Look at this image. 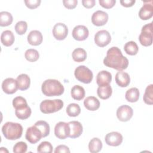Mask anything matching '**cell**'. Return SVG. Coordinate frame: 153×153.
I'll use <instances>...</instances> for the list:
<instances>
[{"label":"cell","instance_id":"83f0119b","mask_svg":"<svg viewBox=\"0 0 153 153\" xmlns=\"http://www.w3.org/2000/svg\"><path fill=\"white\" fill-rule=\"evenodd\" d=\"M139 91L136 87H133L127 90L125 95L126 99L130 102H136L139 100Z\"/></svg>","mask_w":153,"mask_h":153},{"label":"cell","instance_id":"cb8c5ba5","mask_svg":"<svg viewBox=\"0 0 153 153\" xmlns=\"http://www.w3.org/2000/svg\"><path fill=\"white\" fill-rule=\"evenodd\" d=\"M84 88L79 85H74L71 90V94L72 98L76 100H81L85 97Z\"/></svg>","mask_w":153,"mask_h":153},{"label":"cell","instance_id":"9c48e42d","mask_svg":"<svg viewBox=\"0 0 153 153\" xmlns=\"http://www.w3.org/2000/svg\"><path fill=\"white\" fill-rule=\"evenodd\" d=\"M111 41V36L108 31L101 30L98 31L94 35V42L100 47L108 45Z\"/></svg>","mask_w":153,"mask_h":153},{"label":"cell","instance_id":"8992f818","mask_svg":"<svg viewBox=\"0 0 153 153\" xmlns=\"http://www.w3.org/2000/svg\"><path fill=\"white\" fill-rule=\"evenodd\" d=\"M152 22L144 25L141 30V33L139 36V40L141 45L148 47L152 44Z\"/></svg>","mask_w":153,"mask_h":153},{"label":"cell","instance_id":"f1b7e54d","mask_svg":"<svg viewBox=\"0 0 153 153\" xmlns=\"http://www.w3.org/2000/svg\"><path fill=\"white\" fill-rule=\"evenodd\" d=\"M72 57L75 62H82L86 59L87 53L85 50L82 48H76L73 51Z\"/></svg>","mask_w":153,"mask_h":153},{"label":"cell","instance_id":"d4e9b609","mask_svg":"<svg viewBox=\"0 0 153 153\" xmlns=\"http://www.w3.org/2000/svg\"><path fill=\"white\" fill-rule=\"evenodd\" d=\"M112 93V89L110 85L99 87L97 90L98 96L102 99H107L111 97Z\"/></svg>","mask_w":153,"mask_h":153},{"label":"cell","instance_id":"484cf974","mask_svg":"<svg viewBox=\"0 0 153 153\" xmlns=\"http://www.w3.org/2000/svg\"><path fill=\"white\" fill-rule=\"evenodd\" d=\"M31 113V109L28 105L16 109L15 111L16 117L20 120H26L30 116Z\"/></svg>","mask_w":153,"mask_h":153},{"label":"cell","instance_id":"ac0fdd59","mask_svg":"<svg viewBox=\"0 0 153 153\" xmlns=\"http://www.w3.org/2000/svg\"><path fill=\"white\" fill-rule=\"evenodd\" d=\"M112 81V75L107 71H100L96 76V82L99 87L109 85Z\"/></svg>","mask_w":153,"mask_h":153},{"label":"cell","instance_id":"d6986e66","mask_svg":"<svg viewBox=\"0 0 153 153\" xmlns=\"http://www.w3.org/2000/svg\"><path fill=\"white\" fill-rule=\"evenodd\" d=\"M115 79L117 84L121 87H127L130 82V78L128 74L122 71L116 74Z\"/></svg>","mask_w":153,"mask_h":153},{"label":"cell","instance_id":"ffe728a7","mask_svg":"<svg viewBox=\"0 0 153 153\" xmlns=\"http://www.w3.org/2000/svg\"><path fill=\"white\" fill-rule=\"evenodd\" d=\"M27 42L34 46L40 45L42 42V35L41 32L37 30L30 31L27 35Z\"/></svg>","mask_w":153,"mask_h":153},{"label":"cell","instance_id":"836d02e7","mask_svg":"<svg viewBox=\"0 0 153 153\" xmlns=\"http://www.w3.org/2000/svg\"><path fill=\"white\" fill-rule=\"evenodd\" d=\"M34 125H35L41 130L43 137L48 136V134H50V126L46 121L43 120H39L36 121Z\"/></svg>","mask_w":153,"mask_h":153},{"label":"cell","instance_id":"4dcf8cb0","mask_svg":"<svg viewBox=\"0 0 153 153\" xmlns=\"http://www.w3.org/2000/svg\"><path fill=\"white\" fill-rule=\"evenodd\" d=\"M124 50L127 54L130 56H134L139 51V48L135 42L131 41L125 44L124 46Z\"/></svg>","mask_w":153,"mask_h":153},{"label":"cell","instance_id":"60d3db41","mask_svg":"<svg viewBox=\"0 0 153 153\" xmlns=\"http://www.w3.org/2000/svg\"><path fill=\"white\" fill-rule=\"evenodd\" d=\"M100 5L106 9L112 8L116 3L115 0H99Z\"/></svg>","mask_w":153,"mask_h":153},{"label":"cell","instance_id":"7c38bea8","mask_svg":"<svg viewBox=\"0 0 153 153\" xmlns=\"http://www.w3.org/2000/svg\"><path fill=\"white\" fill-rule=\"evenodd\" d=\"M68 33V29L66 25L63 23H56L53 29V35L57 40H63Z\"/></svg>","mask_w":153,"mask_h":153},{"label":"cell","instance_id":"e0dca14e","mask_svg":"<svg viewBox=\"0 0 153 153\" xmlns=\"http://www.w3.org/2000/svg\"><path fill=\"white\" fill-rule=\"evenodd\" d=\"M70 133L69 137L71 138H76L81 136L83 131V127L81 123L77 121H72L68 123Z\"/></svg>","mask_w":153,"mask_h":153},{"label":"cell","instance_id":"44dd1931","mask_svg":"<svg viewBox=\"0 0 153 153\" xmlns=\"http://www.w3.org/2000/svg\"><path fill=\"white\" fill-rule=\"evenodd\" d=\"M84 105L88 110L94 111L99 108L100 102L94 96H88L84 100Z\"/></svg>","mask_w":153,"mask_h":153},{"label":"cell","instance_id":"b9f144b4","mask_svg":"<svg viewBox=\"0 0 153 153\" xmlns=\"http://www.w3.org/2000/svg\"><path fill=\"white\" fill-rule=\"evenodd\" d=\"M63 4L64 6L68 9L75 8L78 4L77 0H63Z\"/></svg>","mask_w":153,"mask_h":153},{"label":"cell","instance_id":"ba28073f","mask_svg":"<svg viewBox=\"0 0 153 153\" xmlns=\"http://www.w3.org/2000/svg\"><path fill=\"white\" fill-rule=\"evenodd\" d=\"M143 5L139 12V17L143 20H146L151 19L153 16V1H143Z\"/></svg>","mask_w":153,"mask_h":153},{"label":"cell","instance_id":"5bb4252c","mask_svg":"<svg viewBox=\"0 0 153 153\" xmlns=\"http://www.w3.org/2000/svg\"><path fill=\"white\" fill-rule=\"evenodd\" d=\"M72 37L76 41H81L85 40L89 35V31L87 27L84 25L76 26L72 32Z\"/></svg>","mask_w":153,"mask_h":153},{"label":"cell","instance_id":"4fadbf2b","mask_svg":"<svg viewBox=\"0 0 153 153\" xmlns=\"http://www.w3.org/2000/svg\"><path fill=\"white\" fill-rule=\"evenodd\" d=\"M2 88L4 92L8 94H11L16 93L19 88L17 80L13 78H7L5 79L2 83Z\"/></svg>","mask_w":153,"mask_h":153},{"label":"cell","instance_id":"6da1fadb","mask_svg":"<svg viewBox=\"0 0 153 153\" xmlns=\"http://www.w3.org/2000/svg\"><path fill=\"white\" fill-rule=\"evenodd\" d=\"M103 64L107 67L121 71L128 67V60L123 55L119 48L112 47L107 51Z\"/></svg>","mask_w":153,"mask_h":153},{"label":"cell","instance_id":"4316f807","mask_svg":"<svg viewBox=\"0 0 153 153\" xmlns=\"http://www.w3.org/2000/svg\"><path fill=\"white\" fill-rule=\"evenodd\" d=\"M102 148V142L97 137L91 139L88 143V149L91 153H97L101 151Z\"/></svg>","mask_w":153,"mask_h":153},{"label":"cell","instance_id":"1f68e13d","mask_svg":"<svg viewBox=\"0 0 153 153\" xmlns=\"http://www.w3.org/2000/svg\"><path fill=\"white\" fill-rule=\"evenodd\" d=\"M143 99L146 104L152 105L153 103V85H148L145 89Z\"/></svg>","mask_w":153,"mask_h":153},{"label":"cell","instance_id":"d6a6232c","mask_svg":"<svg viewBox=\"0 0 153 153\" xmlns=\"http://www.w3.org/2000/svg\"><path fill=\"white\" fill-rule=\"evenodd\" d=\"M66 112L69 117H75L78 116L80 114L81 108L78 104L72 103L68 105L66 109Z\"/></svg>","mask_w":153,"mask_h":153},{"label":"cell","instance_id":"ab89813d","mask_svg":"<svg viewBox=\"0 0 153 153\" xmlns=\"http://www.w3.org/2000/svg\"><path fill=\"white\" fill-rule=\"evenodd\" d=\"M24 2L27 8L35 9L39 6L41 1L40 0H25Z\"/></svg>","mask_w":153,"mask_h":153},{"label":"cell","instance_id":"2e32d148","mask_svg":"<svg viewBox=\"0 0 153 153\" xmlns=\"http://www.w3.org/2000/svg\"><path fill=\"white\" fill-rule=\"evenodd\" d=\"M108 20V14L105 11L97 10L91 16L92 23L97 26L105 25Z\"/></svg>","mask_w":153,"mask_h":153},{"label":"cell","instance_id":"74e56055","mask_svg":"<svg viewBox=\"0 0 153 153\" xmlns=\"http://www.w3.org/2000/svg\"><path fill=\"white\" fill-rule=\"evenodd\" d=\"M26 100L22 96H17L13 100V106L15 109L27 106Z\"/></svg>","mask_w":153,"mask_h":153},{"label":"cell","instance_id":"d590c367","mask_svg":"<svg viewBox=\"0 0 153 153\" xmlns=\"http://www.w3.org/2000/svg\"><path fill=\"white\" fill-rule=\"evenodd\" d=\"M37 152L39 153H51L53 152V146L49 142H42L37 148Z\"/></svg>","mask_w":153,"mask_h":153},{"label":"cell","instance_id":"7a4b0ae2","mask_svg":"<svg viewBox=\"0 0 153 153\" xmlns=\"http://www.w3.org/2000/svg\"><path fill=\"white\" fill-rule=\"evenodd\" d=\"M41 90L46 96H60L64 93V87L61 82L54 79H48L42 84Z\"/></svg>","mask_w":153,"mask_h":153},{"label":"cell","instance_id":"ee69618b","mask_svg":"<svg viewBox=\"0 0 153 153\" xmlns=\"http://www.w3.org/2000/svg\"><path fill=\"white\" fill-rule=\"evenodd\" d=\"M82 4L83 6L87 8H91L95 5L94 0H82Z\"/></svg>","mask_w":153,"mask_h":153},{"label":"cell","instance_id":"5b68a950","mask_svg":"<svg viewBox=\"0 0 153 153\" xmlns=\"http://www.w3.org/2000/svg\"><path fill=\"white\" fill-rule=\"evenodd\" d=\"M74 75L76 79L84 84L90 83L93 78L92 71L84 65L76 67L74 71Z\"/></svg>","mask_w":153,"mask_h":153},{"label":"cell","instance_id":"277c9868","mask_svg":"<svg viewBox=\"0 0 153 153\" xmlns=\"http://www.w3.org/2000/svg\"><path fill=\"white\" fill-rule=\"evenodd\" d=\"M63 107V102L61 99L44 100L39 105L40 111L44 114H51L60 111Z\"/></svg>","mask_w":153,"mask_h":153},{"label":"cell","instance_id":"f6af8a7d","mask_svg":"<svg viewBox=\"0 0 153 153\" xmlns=\"http://www.w3.org/2000/svg\"><path fill=\"white\" fill-rule=\"evenodd\" d=\"M135 0H123L120 1L121 4L125 7H130L133 6L135 3Z\"/></svg>","mask_w":153,"mask_h":153},{"label":"cell","instance_id":"30bf717a","mask_svg":"<svg viewBox=\"0 0 153 153\" xmlns=\"http://www.w3.org/2000/svg\"><path fill=\"white\" fill-rule=\"evenodd\" d=\"M70 129L68 123L60 121L57 123L54 127V134L60 139H65L69 137Z\"/></svg>","mask_w":153,"mask_h":153},{"label":"cell","instance_id":"3957f363","mask_svg":"<svg viewBox=\"0 0 153 153\" xmlns=\"http://www.w3.org/2000/svg\"><path fill=\"white\" fill-rule=\"evenodd\" d=\"M4 136L8 140H16L21 137L23 133V127L19 123L7 122L2 127Z\"/></svg>","mask_w":153,"mask_h":153},{"label":"cell","instance_id":"8fae6325","mask_svg":"<svg viewBox=\"0 0 153 153\" xmlns=\"http://www.w3.org/2000/svg\"><path fill=\"white\" fill-rule=\"evenodd\" d=\"M133 109L128 105H121L117 110V117L118 119L123 122L129 121L133 116Z\"/></svg>","mask_w":153,"mask_h":153},{"label":"cell","instance_id":"f546056e","mask_svg":"<svg viewBox=\"0 0 153 153\" xmlns=\"http://www.w3.org/2000/svg\"><path fill=\"white\" fill-rule=\"evenodd\" d=\"M13 20L11 13L7 11H2L0 13V26L2 27L10 25Z\"/></svg>","mask_w":153,"mask_h":153},{"label":"cell","instance_id":"52a82bcc","mask_svg":"<svg viewBox=\"0 0 153 153\" xmlns=\"http://www.w3.org/2000/svg\"><path fill=\"white\" fill-rule=\"evenodd\" d=\"M25 137L29 142L35 144L43 137L41 130L35 125H33L27 128Z\"/></svg>","mask_w":153,"mask_h":153},{"label":"cell","instance_id":"f35d334b","mask_svg":"<svg viewBox=\"0 0 153 153\" xmlns=\"http://www.w3.org/2000/svg\"><path fill=\"white\" fill-rule=\"evenodd\" d=\"M27 146L24 142H19L16 143L13 147V152L14 153H25L27 151Z\"/></svg>","mask_w":153,"mask_h":153},{"label":"cell","instance_id":"8d00e7d4","mask_svg":"<svg viewBox=\"0 0 153 153\" xmlns=\"http://www.w3.org/2000/svg\"><path fill=\"white\" fill-rule=\"evenodd\" d=\"M27 29V24L25 21H19L15 25V30L20 35L25 34Z\"/></svg>","mask_w":153,"mask_h":153},{"label":"cell","instance_id":"e575fe53","mask_svg":"<svg viewBox=\"0 0 153 153\" xmlns=\"http://www.w3.org/2000/svg\"><path fill=\"white\" fill-rule=\"evenodd\" d=\"M25 57L26 59L29 62H34L38 60L39 57V54L36 50L30 48L25 51Z\"/></svg>","mask_w":153,"mask_h":153},{"label":"cell","instance_id":"603a6c76","mask_svg":"<svg viewBox=\"0 0 153 153\" xmlns=\"http://www.w3.org/2000/svg\"><path fill=\"white\" fill-rule=\"evenodd\" d=\"M18 84L19 89L20 90H27L30 84V79L29 76L25 74L19 75L16 79Z\"/></svg>","mask_w":153,"mask_h":153},{"label":"cell","instance_id":"7bdbcfd3","mask_svg":"<svg viewBox=\"0 0 153 153\" xmlns=\"http://www.w3.org/2000/svg\"><path fill=\"white\" fill-rule=\"evenodd\" d=\"M55 153H59V152H70L69 148L65 145H58L54 150Z\"/></svg>","mask_w":153,"mask_h":153},{"label":"cell","instance_id":"9a60e30c","mask_svg":"<svg viewBox=\"0 0 153 153\" xmlns=\"http://www.w3.org/2000/svg\"><path fill=\"white\" fill-rule=\"evenodd\" d=\"M123 137L121 133L117 131H112L106 134L105 140L108 145L112 146H117L123 142Z\"/></svg>","mask_w":153,"mask_h":153},{"label":"cell","instance_id":"7402d4cb","mask_svg":"<svg viewBox=\"0 0 153 153\" xmlns=\"http://www.w3.org/2000/svg\"><path fill=\"white\" fill-rule=\"evenodd\" d=\"M14 35L10 30H6L2 32L1 35V41L2 44L6 47L12 45L14 42Z\"/></svg>","mask_w":153,"mask_h":153}]
</instances>
